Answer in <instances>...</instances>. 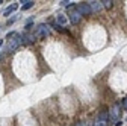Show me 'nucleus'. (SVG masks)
Returning a JSON list of instances; mask_svg holds the SVG:
<instances>
[{"instance_id":"f257e3e1","label":"nucleus","mask_w":127,"mask_h":126,"mask_svg":"<svg viewBox=\"0 0 127 126\" xmlns=\"http://www.w3.org/2000/svg\"><path fill=\"white\" fill-rule=\"evenodd\" d=\"M6 40H8V47H6L8 52H15L23 44L21 43V35L17 34V32H9L6 35Z\"/></svg>"},{"instance_id":"f03ea898","label":"nucleus","mask_w":127,"mask_h":126,"mask_svg":"<svg viewBox=\"0 0 127 126\" xmlns=\"http://www.w3.org/2000/svg\"><path fill=\"white\" fill-rule=\"evenodd\" d=\"M33 34H35V38L36 40H42V38H45V37L50 35V29H49V26H47V24H38Z\"/></svg>"},{"instance_id":"7ed1b4c3","label":"nucleus","mask_w":127,"mask_h":126,"mask_svg":"<svg viewBox=\"0 0 127 126\" xmlns=\"http://www.w3.org/2000/svg\"><path fill=\"white\" fill-rule=\"evenodd\" d=\"M73 8H74V5H71V6H70L68 20H70V23H71V24H79V23H80V20H82V15H80V12H79L77 9H73Z\"/></svg>"},{"instance_id":"20e7f679","label":"nucleus","mask_w":127,"mask_h":126,"mask_svg":"<svg viewBox=\"0 0 127 126\" xmlns=\"http://www.w3.org/2000/svg\"><path fill=\"white\" fill-rule=\"evenodd\" d=\"M120 114H121V105L120 103H115L112 108H110V111H109V120L112 122V123H117Z\"/></svg>"},{"instance_id":"39448f33","label":"nucleus","mask_w":127,"mask_h":126,"mask_svg":"<svg viewBox=\"0 0 127 126\" xmlns=\"http://www.w3.org/2000/svg\"><path fill=\"white\" fill-rule=\"evenodd\" d=\"M76 9L80 12V15H91L92 14V9H91L89 3H79L76 6Z\"/></svg>"},{"instance_id":"423d86ee","label":"nucleus","mask_w":127,"mask_h":126,"mask_svg":"<svg viewBox=\"0 0 127 126\" xmlns=\"http://www.w3.org/2000/svg\"><path fill=\"white\" fill-rule=\"evenodd\" d=\"M107 119L109 117H106V114H100V117L95 120L94 126H107Z\"/></svg>"},{"instance_id":"0eeeda50","label":"nucleus","mask_w":127,"mask_h":126,"mask_svg":"<svg viewBox=\"0 0 127 126\" xmlns=\"http://www.w3.org/2000/svg\"><path fill=\"white\" fill-rule=\"evenodd\" d=\"M89 6H91L92 12H98L103 5H101V2H89Z\"/></svg>"},{"instance_id":"6e6552de","label":"nucleus","mask_w":127,"mask_h":126,"mask_svg":"<svg viewBox=\"0 0 127 126\" xmlns=\"http://www.w3.org/2000/svg\"><path fill=\"white\" fill-rule=\"evenodd\" d=\"M15 9H18V3H12L9 8H6V11L3 12V15H5V17H8V15H9L11 12H14Z\"/></svg>"},{"instance_id":"1a4fd4ad","label":"nucleus","mask_w":127,"mask_h":126,"mask_svg":"<svg viewBox=\"0 0 127 126\" xmlns=\"http://www.w3.org/2000/svg\"><path fill=\"white\" fill-rule=\"evenodd\" d=\"M23 3H24V5L21 6V9H23V11H26V9H30L32 6L35 5V2H33V0H26V2H23Z\"/></svg>"},{"instance_id":"9d476101","label":"nucleus","mask_w":127,"mask_h":126,"mask_svg":"<svg viewBox=\"0 0 127 126\" xmlns=\"http://www.w3.org/2000/svg\"><path fill=\"white\" fill-rule=\"evenodd\" d=\"M56 20H58V24H59V26H62V27L67 24V18L64 17L62 14H59V15H58V18H56Z\"/></svg>"},{"instance_id":"9b49d317","label":"nucleus","mask_w":127,"mask_h":126,"mask_svg":"<svg viewBox=\"0 0 127 126\" xmlns=\"http://www.w3.org/2000/svg\"><path fill=\"white\" fill-rule=\"evenodd\" d=\"M112 0H103V2H101V5L106 8V9H110V8H112Z\"/></svg>"},{"instance_id":"f8f14e48","label":"nucleus","mask_w":127,"mask_h":126,"mask_svg":"<svg viewBox=\"0 0 127 126\" xmlns=\"http://www.w3.org/2000/svg\"><path fill=\"white\" fill-rule=\"evenodd\" d=\"M70 3H71V2H68V0H62V2H59L61 6H68V8H70Z\"/></svg>"},{"instance_id":"ddd939ff","label":"nucleus","mask_w":127,"mask_h":126,"mask_svg":"<svg viewBox=\"0 0 127 126\" xmlns=\"http://www.w3.org/2000/svg\"><path fill=\"white\" fill-rule=\"evenodd\" d=\"M52 26H53V27H55L56 30H62V26H59L58 23H52Z\"/></svg>"},{"instance_id":"4468645a","label":"nucleus","mask_w":127,"mask_h":126,"mask_svg":"<svg viewBox=\"0 0 127 126\" xmlns=\"http://www.w3.org/2000/svg\"><path fill=\"white\" fill-rule=\"evenodd\" d=\"M123 108H124L126 111H127V97H126V99L123 100Z\"/></svg>"},{"instance_id":"2eb2a0df","label":"nucleus","mask_w":127,"mask_h":126,"mask_svg":"<svg viewBox=\"0 0 127 126\" xmlns=\"http://www.w3.org/2000/svg\"><path fill=\"white\" fill-rule=\"evenodd\" d=\"M121 125H123V122H121V120H118V122L115 123V126H121Z\"/></svg>"},{"instance_id":"dca6fc26","label":"nucleus","mask_w":127,"mask_h":126,"mask_svg":"<svg viewBox=\"0 0 127 126\" xmlns=\"http://www.w3.org/2000/svg\"><path fill=\"white\" fill-rule=\"evenodd\" d=\"M76 126H86V125H85V123H77Z\"/></svg>"},{"instance_id":"f3484780","label":"nucleus","mask_w":127,"mask_h":126,"mask_svg":"<svg viewBox=\"0 0 127 126\" xmlns=\"http://www.w3.org/2000/svg\"><path fill=\"white\" fill-rule=\"evenodd\" d=\"M3 46V40H0V47H2Z\"/></svg>"},{"instance_id":"a211bd4d","label":"nucleus","mask_w":127,"mask_h":126,"mask_svg":"<svg viewBox=\"0 0 127 126\" xmlns=\"http://www.w3.org/2000/svg\"><path fill=\"white\" fill-rule=\"evenodd\" d=\"M0 3H3V0H0Z\"/></svg>"},{"instance_id":"6ab92c4d","label":"nucleus","mask_w":127,"mask_h":126,"mask_svg":"<svg viewBox=\"0 0 127 126\" xmlns=\"http://www.w3.org/2000/svg\"><path fill=\"white\" fill-rule=\"evenodd\" d=\"M0 59H2V53H0Z\"/></svg>"}]
</instances>
